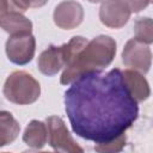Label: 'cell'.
<instances>
[{"label": "cell", "mask_w": 153, "mask_h": 153, "mask_svg": "<svg viewBox=\"0 0 153 153\" xmlns=\"http://www.w3.org/2000/svg\"><path fill=\"white\" fill-rule=\"evenodd\" d=\"M65 110L73 131L104 143L124 134L139 116L122 71H91L78 76L65 92Z\"/></svg>", "instance_id": "obj_1"}, {"label": "cell", "mask_w": 153, "mask_h": 153, "mask_svg": "<svg viewBox=\"0 0 153 153\" xmlns=\"http://www.w3.org/2000/svg\"><path fill=\"white\" fill-rule=\"evenodd\" d=\"M116 54V42L110 36L100 35L82 48L69 66H67L60 78L62 85L72 84L78 76L91 71H102L109 66Z\"/></svg>", "instance_id": "obj_2"}, {"label": "cell", "mask_w": 153, "mask_h": 153, "mask_svg": "<svg viewBox=\"0 0 153 153\" xmlns=\"http://www.w3.org/2000/svg\"><path fill=\"white\" fill-rule=\"evenodd\" d=\"M4 94L7 100L26 105L35 103L41 94L39 82L25 71H16L11 73L4 85Z\"/></svg>", "instance_id": "obj_3"}, {"label": "cell", "mask_w": 153, "mask_h": 153, "mask_svg": "<svg viewBox=\"0 0 153 153\" xmlns=\"http://www.w3.org/2000/svg\"><path fill=\"white\" fill-rule=\"evenodd\" d=\"M47 141L56 153H84V149L74 141L65 122L59 116H49L45 120Z\"/></svg>", "instance_id": "obj_4"}, {"label": "cell", "mask_w": 153, "mask_h": 153, "mask_svg": "<svg viewBox=\"0 0 153 153\" xmlns=\"http://www.w3.org/2000/svg\"><path fill=\"white\" fill-rule=\"evenodd\" d=\"M151 59L152 54L147 44L131 38L124 45L122 60L127 67H130L129 69H134L141 74L147 73L151 67Z\"/></svg>", "instance_id": "obj_5"}, {"label": "cell", "mask_w": 153, "mask_h": 153, "mask_svg": "<svg viewBox=\"0 0 153 153\" xmlns=\"http://www.w3.org/2000/svg\"><path fill=\"white\" fill-rule=\"evenodd\" d=\"M36 49V41L32 35L10 36L6 42V54L11 62L16 65L29 63Z\"/></svg>", "instance_id": "obj_6"}, {"label": "cell", "mask_w": 153, "mask_h": 153, "mask_svg": "<svg viewBox=\"0 0 153 153\" xmlns=\"http://www.w3.org/2000/svg\"><path fill=\"white\" fill-rule=\"evenodd\" d=\"M130 13L129 1H105L100 5L99 19L109 27L120 29L127 24Z\"/></svg>", "instance_id": "obj_7"}, {"label": "cell", "mask_w": 153, "mask_h": 153, "mask_svg": "<svg viewBox=\"0 0 153 153\" xmlns=\"http://www.w3.org/2000/svg\"><path fill=\"white\" fill-rule=\"evenodd\" d=\"M84 18V10L79 2L63 1L60 2L54 11L55 24L65 30H71L78 26Z\"/></svg>", "instance_id": "obj_8"}, {"label": "cell", "mask_w": 153, "mask_h": 153, "mask_svg": "<svg viewBox=\"0 0 153 153\" xmlns=\"http://www.w3.org/2000/svg\"><path fill=\"white\" fill-rule=\"evenodd\" d=\"M38 69L48 76L57 74L62 68H65V56L62 47L49 45L44 51L41 53L38 57Z\"/></svg>", "instance_id": "obj_9"}, {"label": "cell", "mask_w": 153, "mask_h": 153, "mask_svg": "<svg viewBox=\"0 0 153 153\" xmlns=\"http://www.w3.org/2000/svg\"><path fill=\"white\" fill-rule=\"evenodd\" d=\"M0 27L11 36L31 35L32 23L19 12H6L0 16Z\"/></svg>", "instance_id": "obj_10"}, {"label": "cell", "mask_w": 153, "mask_h": 153, "mask_svg": "<svg viewBox=\"0 0 153 153\" xmlns=\"http://www.w3.org/2000/svg\"><path fill=\"white\" fill-rule=\"evenodd\" d=\"M122 74H123L124 82H126L130 94L137 103L143 102L149 97V94H151L149 85H148L147 80L145 79L143 74H141L134 69H129V68L122 71Z\"/></svg>", "instance_id": "obj_11"}, {"label": "cell", "mask_w": 153, "mask_h": 153, "mask_svg": "<svg viewBox=\"0 0 153 153\" xmlns=\"http://www.w3.org/2000/svg\"><path fill=\"white\" fill-rule=\"evenodd\" d=\"M47 126L37 120H32L23 134V141L36 149L42 148L47 143Z\"/></svg>", "instance_id": "obj_12"}, {"label": "cell", "mask_w": 153, "mask_h": 153, "mask_svg": "<svg viewBox=\"0 0 153 153\" xmlns=\"http://www.w3.org/2000/svg\"><path fill=\"white\" fill-rule=\"evenodd\" d=\"M20 130L18 121L8 111H0V147L13 142Z\"/></svg>", "instance_id": "obj_13"}, {"label": "cell", "mask_w": 153, "mask_h": 153, "mask_svg": "<svg viewBox=\"0 0 153 153\" xmlns=\"http://www.w3.org/2000/svg\"><path fill=\"white\" fill-rule=\"evenodd\" d=\"M135 39L149 44L153 41V24L151 18H140L135 22L134 26Z\"/></svg>", "instance_id": "obj_14"}, {"label": "cell", "mask_w": 153, "mask_h": 153, "mask_svg": "<svg viewBox=\"0 0 153 153\" xmlns=\"http://www.w3.org/2000/svg\"><path fill=\"white\" fill-rule=\"evenodd\" d=\"M126 146V135L122 134L118 137L104 142V143H96L94 151L97 153H120Z\"/></svg>", "instance_id": "obj_15"}, {"label": "cell", "mask_w": 153, "mask_h": 153, "mask_svg": "<svg viewBox=\"0 0 153 153\" xmlns=\"http://www.w3.org/2000/svg\"><path fill=\"white\" fill-rule=\"evenodd\" d=\"M23 153H56V152H38L35 149H30V151H24Z\"/></svg>", "instance_id": "obj_16"}, {"label": "cell", "mask_w": 153, "mask_h": 153, "mask_svg": "<svg viewBox=\"0 0 153 153\" xmlns=\"http://www.w3.org/2000/svg\"><path fill=\"white\" fill-rule=\"evenodd\" d=\"M5 153H7V152H5Z\"/></svg>", "instance_id": "obj_17"}]
</instances>
